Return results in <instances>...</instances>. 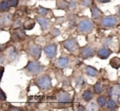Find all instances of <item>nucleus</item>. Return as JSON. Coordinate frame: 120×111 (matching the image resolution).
I'll return each mask as SVG.
<instances>
[{
    "instance_id": "f257e3e1",
    "label": "nucleus",
    "mask_w": 120,
    "mask_h": 111,
    "mask_svg": "<svg viewBox=\"0 0 120 111\" xmlns=\"http://www.w3.org/2000/svg\"><path fill=\"white\" fill-rule=\"evenodd\" d=\"M45 69V67L41 64L36 59L33 61H28L26 66L23 68V71H25V73L27 76H37L42 73Z\"/></svg>"
},
{
    "instance_id": "f03ea898",
    "label": "nucleus",
    "mask_w": 120,
    "mask_h": 111,
    "mask_svg": "<svg viewBox=\"0 0 120 111\" xmlns=\"http://www.w3.org/2000/svg\"><path fill=\"white\" fill-rule=\"evenodd\" d=\"M95 28V24L91 20L84 18L78 22L77 26V31L80 34H88L91 32Z\"/></svg>"
},
{
    "instance_id": "7ed1b4c3",
    "label": "nucleus",
    "mask_w": 120,
    "mask_h": 111,
    "mask_svg": "<svg viewBox=\"0 0 120 111\" xmlns=\"http://www.w3.org/2000/svg\"><path fill=\"white\" fill-rule=\"evenodd\" d=\"M35 83L40 90L43 91H47L52 88V81L51 78L48 74H44L36 78Z\"/></svg>"
},
{
    "instance_id": "20e7f679",
    "label": "nucleus",
    "mask_w": 120,
    "mask_h": 111,
    "mask_svg": "<svg viewBox=\"0 0 120 111\" xmlns=\"http://www.w3.org/2000/svg\"><path fill=\"white\" fill-rule=\"evenodd\" d=\"M118 18L116 16H106L100 20V27L105 29L113 28L118 24Z\"/></svg>"
},
{
    "instance_id": "39448f33",
    "label": "nucleus",
    "mask_w": 120,
    "mask_h": 111,
    "mask_svg": "<svg viewBox=\"0 0 120 111\" xmlns=\"http://www.w3.org/2000/svg\"><path fill=\"white\" fill-rule=\"evenodd\" d=\"M63 46L65 50L72 54H75L79 50V44L76 38H69L63 42Z\"/></svg>"
},
{
    "instance_id": "423d86ee",
    "label": "nucleus",
    "mask_w": 120,
    "mask_h": 111,
    "mask_svg": "<svg viewBox=\"0 0 120 111\" xmlns=\"http://www.w3.org/2000/svg\"><path fill=\"white\" fill-rule=\"evenodd\" d=\"M57 101H58V104L60 107H68L72 100V97H71L70 94L67 92H60L58 96L56 98Z\"/></svg>"
},
{
    "instance_id": "0eeeda50",
    "label": "nucleus",
    "mask_w": 120,
    "mask_h": 111,
    "mask_svg": "<svg viewBox=\"0 0 120 111\" xmlns=\"http://www.w3.org/2000/svg\"><path fill=\"white\" fill-rule=\"evenodd\" d=\"M28 53L30 56L33 57L35 59L38 60L41 57L42 48L40 45L35 43H31L28 47Z\"/></svg>"
},
{
    "instance_id": "6e6552de",
    "label": "nucleus",
    "mask_w": 120,
    "mask_h": 111,
    "mask_svg": "<svg viewBox=\"0 0 120 111\" xmlns=\"http://www.w3.org/2000/svg\"><path fill=\"white\" fill-rule=\"evenodd\" d=\"M44 51H45V55H46L47 58L50 61H52L57 54V45L54 43L48 44L44 48Z\"/></svg>"
},
{
    "instance_id": "1a4fd4ad",
    "label": "nucleus",
    "mask_w": 120,
    "mask_h": 111,
    "mask_svg": "<svg viewBox=\"0 0 120 111\" xmlns=\"http://www.w3.org/2000/svg\"><path fill=\"white\" fill-rule=\"evenodd\" d=\"M94 54H95V50L93 47L90 46V45H86V46L80 48V56L83 59L91 58L94 56Z\"/></svg>"
},
{
    "instance_id": "9d476101",
    "label": "nucleus",
    "mask_w": 120,
    "mask_h": 111,
    "mask_svg": "<svg viewBox=\"0 0 120 111\" xmlns=\"http://www.w3.org/2000/svg\"><path fill=\"white\" fill-rule=\"evenodd\" d=\"M113 54V51L108 47L103 46L97 50V56L101 59H106Z\"/></svg>"
},
{
    "instance_id": "9b49d317",
    "label": "nucleus",
    "mask_w": 120,
    "mask_h": 111,
    "mask_svg": "<svg viewBox=\"0 0 120 111\" xmlns=\"http://www.w3.org/2000/svg\"><path fill=\"white\" fill-rule=\"evenodd\" d=\"M69 63H70V60L68 57H60L59 58L56 60L55 62V67L60 69H63V68H66L68 67Z\"/></svg>"
},
{
    "instance_id": "f8f14e48",
    "label": "nucleus",
    "mask_w": 120,
    "mask_h": 111,
    "mask_svg": "<svg viewBox=\"0 0 120 111\" xmlns=\"http://www.w3.org/2000/svg\"><path fill=\"white\" fill-rule=\"evenodd\" d=\"M35 20L38 22V23L40 25L41 27V30L42 31H46L49 29L50 25V21L49 19L45 18L43 16H37L35 17Z\"/></svg>"
},
{
    "instance_id": "ddd939ff",
    "label": "nucleus",
    "mask_w": 120,
    "mask_h": 111,
    "mask_svg": "<svg viewBox=\"0 0 120 111\" xmlns=\"http://www.w3.org/2000/svg\"><path fill=\"white\" fill-rule=\"evenodd\" d=\"M26 34L24 32V31H22L20 29L14 31L11 34V38H12V40H13V41H21V40H24Z\"/></svg>"
},
{
    "instance_id": "4468645a",
    "label": "nucleus",
    "mask_w": 120,
    "mask_h": 111,
    "mask_svg": "<svg viewBox=\"0 0 120 111\" xmlns=\"http://www.w3.org/2000/svg\"><path fill=\"white\" fill-rule=\"evenodd\" d=\"M84 70H85V73L87 76L90 77H95L98 75V70L92 66H90V65H86L85 68H84Z\"/></svg>"
},
{
    "instance_id": "2eb2a0df",
    "label": "nucleus",
    "mask_w": 120,
    "mask_h": 111,
    "mask_svg": "<svg viewBox=\"0 0 120 111\" xmlns=\"http://www.w3.org/2000/svg\"><path fill=\"white\" fill-rule=\"evenodd\" d=\"M90 12H91V16L93 19H99L102 15H103V12L99 9V8L97 7L95 4H92L90 6Z\"/></svg>"
},
{
    "instance_id": "dca6fc26",
    "label": "nucleus",
    "mask_w": 120,
    "mask_h": 111,
    "mask_svg": "<svg viewBox=\"0 0 120 111\" xmlns=\"http://www.w3.org/2000/svg\"><path fill=\"white\" fill-rule=\"evenodd\" d=\"M57 8L58 9H69V2H67L65 0H58L56 3Z\"/></svg>"
},
{
    "instance_id": "f3484780",
    "label": "nucleus",
    "mask_w": 120,
    "mask_h": 111,
    "mask_svg": "<svg viewBox=\"0 0 120 111\" xmlns=\"http://www.w3.org/2000/svg\"><path fill=\"white\" fill-rule=\"evenodd\" d=\"M82 97L84 101L88 102V101L91 100V99L93 98V93H92V91H90V90H86V91H84V92L82 93Z\"/></svg>"
},
{
    "instance_id": "a211bd4d",
    "label": "nucleus",
    "mask_w": 120,
    "mask_h": 111,
    "mask_svg": "<svg viewBox=\"0 0 120 111\" xmlns=\"http://www.w3.org/2000/svg\"><path fill=\"white\" fill-rule=\"evenodd\" d=\"M97 104H98L99 107L100 108H105L107 104V102H108V100H107V97L105 96H100L99 97H97L96 99Z\"/></svg>"
},
{
    "instance_id": "6ab92c4d",
    "label": "nucleus",
    "mask_w": 120,
    "mask_h": 111,
    "mask_svg": "<svg viewBox=\"0 0 120 111\" xmlns=\"http://www.w3.org/2000/svg\"><path fill=\"white\" fill-rule=\"evenodd\" d=\"M109 64L114 69H118L120 68V58L118 57H113L110 59Z\"/></svg>"
},
{
    "instance_id": "aec40b11",
    "label": "nucleus",
    "mask_w": 120,
    "mask_h": 111,
    "mask_svg": "<svg viewBox=\"0 0 120 111\" xmlns=\"http://www.w3.org/2000/svg\"><path fill=\"white\" fill-rule=\"evenodd\" d=\"M35 25V21L32 20V19H29V20L26 21V22H24L23 27H24V29H25V30L30 31V30H31V29L34 28Z\"/></svg>"
},
{
    "instance_id": "412c9836",
    "label": "nucleus",
    "mask_w": 120,
    "mask_h": 111,
    "mask_svg": "<svg viewBox=\"0 0 120 111\" xmlns=\"http://www.w3.org/2000/svg\"><path fill=\"white\" fill-rule=\"evenodd\" d=\"M118 106L117 105L115 100H113V99L108 100V102H107V104H106L107 109H109V110H115V109H118Z\"/></svg>"
},
{
    "instance_id": "4be33fe9",
    "label": "nucleus",
    "mask_w": 120,
    "mask_h": 111,
    "mask_svg": "<svg viewBox=\"0 0 120 111\" xmlns=\"http://www.w3.org/2000/svg\"><path fill=\"white\" fill-rule=\"evenodd\" d=\"M10 3L8 0H3L1 2V5H0V9H1V12H8V11L10 9Z\"/></svg>"
},
{
    "instance_id": "5701e85b",
    "label": "nucleus",
    "mask_w": 120,
    "mask_h": 111,
    "mask_svg": "<svg viewBox=\"0 0 120 111\" xmlns=\"http://www.w3.org/2000/svg\"><path fill=\"white\" fill-rule=\"evenodd\" d=\"M8 58L11 61H14L15 59H17L18 55H17V52L16 49L12 48L11 50H9L8 52Z\"/></svg>"
},
{
    "instance_id": "b1692460",
    "label": "nucleus",
    "mask_w": 120,
    "mask_h": 111,
    "mask_svg": "<svg viewBox=\"0 0 120 111\" xmlns=\"http://www.w3.org/2000/svg\"><path fill=\"white\" fill-rule=\"evenodd\" d=\"M10 21H11V16L9 14L2 15L1 16V19H0V23H1L2 27H4L5 25H8L10 22Z\"/></svg>"
},
{
    "instance_id": "393cba45",
    "label": "nucleus",
    "mask_w": 120,
    "mask_h": 111,
    "mask_svg": "<svg viewBox=\"0 0 120 111\" xmlns=\"http://www.w3.org/2000/svg\"><path fill=\"white\" fill-rule=\"evenodd\" d=\"M103 91V86H102L101 82H96L95 85H94V92L95 94L100 95Z\"/></svg>"
},
{
    "instance_id": "a878e982",
    "label": "nucleus",
    "mask_w": 120,
    "mask_h": 111,
    "mask_svg": "<svg viewBox=\"0 0 120 111\" xmlns=\"http://www.w3.org/2000/svg\"><path fill=\"white\" fill-rule=\"evenodd\" d=\"M49 12V9L45 8H43V7H39L38 9H37V13L40 16H43V17L46 16Z\"/></svg>"
},
{
    "instance_id": "bb28decb",
    "label": "nucleus",
    "mask_w": 120,
    "mask_h": 111,
    "mask_svg": "<svg viewBox=\"0 0 120 111\" xmlns=\"http://www.w3.org/2000/svg\"><path fill=\"white\" fill-rule=\"evenodd\" d=\"M112 89V94L113 96H120V86L119 85H115L113 86H111Z\"/></svg>"
},
{
    "instance_id": "cd10ccee",
    "label": "nucleus",
    "mask_w": 120,
    "mask_h": 111,
    "mask_svg": "<svg viewBox=\"0 0 120 111\" xmlns=\"http://www.w3.org/2000/svg\"><path fill=\"white\" fill-rule=\"evenodd\" d=\"M76 84H77V87H83L84 85L86 84V80L82 77H81L76 79Z\"/></svg>"
},
{
    "instance_id": "c85d7f7f",
    "label": "nucleus",
    "mask_w": 120,
    "mask_h": 111,
    "mask_svg": "<svg viewBox=\"0 0 120 111\" xmlns=\"http://www.w3.org/2000/svg\"><path fill=\"white\" fill-rule=\"evenodd\" d=\"M86 109L87 110H97L98 106L96 105L95 102H89L86 105Z\"/></svg>"
},
{
    "instance_id": "c756f323",
    "label": "nucleus",
    "mask_w": 120,
    "mask_h": 111,
    "mask_svg": "<svg viewBox=\"0 0 120 111\" xmlns=\"http://www.w3.org/2000/svg\"><path fill=\"white\" fill-rule=\"evenodd\" d=\"M77 7V3L76 0H71L69 2V9L72 11H74Z\"/></svg>"
},
{
    "instance_id": "7c9ffc66",
    "label": "nucleus",
    "mask_w": 120,
    "mask_h": 111,
    "mask_svg": "<svg viewBox=\"0 0 120 111\" xmlns=\"http://www.w3.org/2000/svg\"><path fill=\"white\" fill-rule=\"evenodd\" d=\"M50 34H51L53 37H56V36H58V35L61 34V31H60L58 28H53L51 30V31H50Z\"/></svg>"
},
{
    "instance_id": "2f4dec72",
    "label": "nucleus",
    "mask_w": 120,
    "mask_h": 111,
    "mask_svg": "<svg viewBox=\"0 0 120 111\" xmlns=\"http://www.w3.org/2000/svg\"><path fill=\"white\" fill-rule=\"evenodd\" d=\"M82 6L83 8H89L91 6V0H82Z\"/></svg>"
},
{
    "instance_id": "473e14b6",
    "label": "nucleus",
    "mask_w": 120,
    "mask_h": 111,
    "mask_svg": "<svg viewBox=\"0 0 120 111\" xmlns=\"http://www.w3.org/2000/svg\"><path fill=\"white\" fill-rule=\"evenodd\" d=\"M11 7H17L19 4V0H9Z\"/></svg>"
},
{
    "instance_id": "72a5a7b5",
    "label": "nucleus",
    "mask_w": 120,
    "mask_h": 111,
    "mask_svg": "<svg viewBox=\"0 0 120 111\" xmlns=\"http://www.w3.org/2000/svg\"><path fill=\"white\" fill-rule=\"evenodd\" d=\"M0 99L1 101H5L7 100V96H6L5 92H4L3 90H1V95H0Z\"/></svg>"
},
{
    "instance_id": "f704fd0d",
    "label": "nucleus",
    "mask_w": 120,
    "mask_h": 111,
    "mask_svg": "<svg viewBox=\"0 0 120 111\" xmlns=\"http://www.w3.org/2000/svg\"><path fill=\"white\" fill-rule=\"evenodd\" d=\"M22 25V20H17L14 23V28H18Z\"/></svg>"
},
{
    "instance_id": "c9c22d12",
    "label": "nucleus",
    "mask_w": 120,
    "mask_h": 111,
    "mask_svg": "<svg viewBox=\"0 0 120 111\" xmlns=\"http://www.w3.org/2000/svg\"><path fill=\"white\" fill-rule=\"evenodd\" d=\"M8 110H14V111H18V110H22V108H19V107H16V106H12L10 105L8 108Z\"/></svg>"
},
{
    "instance_id": "e433bc0d",
    "label": "nucleus",
    "mask_w": 120,
    "mask_h": 111,
    "mask_svg": "<svg viewBox=\"0 0 120 111\" xmlns=\"http://www.w3.org/2000/svg\"><path fill=\"white\" fill-rule=\"evenodd\" d=\"M96 1L98 3H100V4H108L111 0H96Z\"/></svg>"
},
{
    "instance_id": "4c0bfd02",
    "label": "nucleus",
    "mask_w": 120,
    "mask_h": 111,
    "mask_svg": "<svg viewBox=\"0 0 120 111\" xmlns=\"http://www.w3.org/2000/svg\"><path fill=\"white\" fill-rule=\"evenodd\" d=\"M86 107H84L82 104H78L77 106V110H86Z\"/></svg>"
},
{
    "instance_id": "58836bf2",
    "label": "nucleus",
    "mask_w": 120,
    "mask_h": 111,
    "mask_svg": "<svg viewBox=\"0 0 120 111\" xmlns=\"http://www.w3.org/2000/svg\"><path fill=\"white\" fill-rule=\"evenodd\" d=\"M117 101H118V104H119V105H120V96H117Z\"/></svg>"
},
{
    "instance_id": "ea45409f",
    "label": "nucleus",
    "mask_w": 120,
    "mask_h": 111,
    "mask_svg": "<svg viewBox=\"0 0 120 111\" xmlns=\"http://www.w3.org/2000/svg\"><path fill=\"white\" fill-rule=\"evenodd\" d=\"M118 17L120 18V7H119V8H118Z\"/></svg>"
},
{
    "instance_id": "a19ab883",
    "label": "nucleus",
    "mask_w": 120,
    "mask_h": 111,
    "mask_svg": "<svg viewBox=\"0 0 120 111\" xmlns=\"http://www.w3.org/2000/svg\"><path fill=\"white\" fill-rule=\"evenodd\" d=\"M118 51L120 52V43H119V50H118Z\"/></svg>"
}]
</instances>
